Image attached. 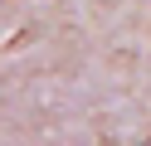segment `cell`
<instances>
[]
</instances>
